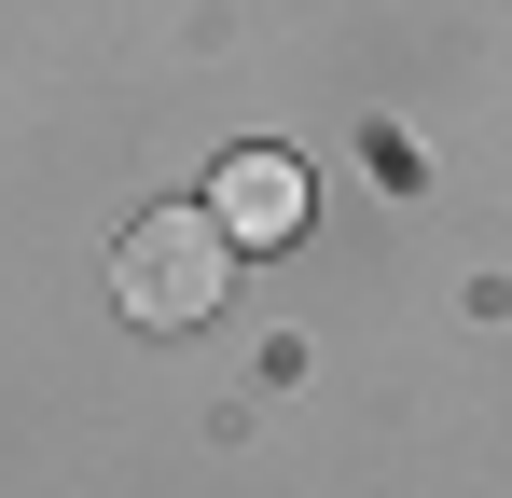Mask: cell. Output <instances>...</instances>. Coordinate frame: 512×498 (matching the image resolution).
<instances>
[{
  "label": "cell",
  "instance_id": "obj_1",
  "mask_svg": "<svg viewBox=\"0 0 512 498\" xmlns=\"http://www.w3.org/2000/svg\"><path fill=\"white\" fill-rule=\"evenodd\" d=\"M222 277H236V236H222L208 208H153L139 236L111 249V291H125L139 332H194L208 305H222Z\"/></svg>",
  "mask_w": 512,
  "mask_h": 498
},
{
  "label": "cell",
  "instance_id": "obj_2",
  "mask_svg": "<svg viewBox=\"0 0 512 498\" xmlns=\"http://www.w3.org/2000/svg\"><path fill=\"white\" fill-rule=\"evenodd\" d=\"M208 222L236 249H291V222H305V166L291 153H236L222 180H208Z\"/></svg>",
  "mask_w": 512,
  "mask_h": 498
}]
</instances>
